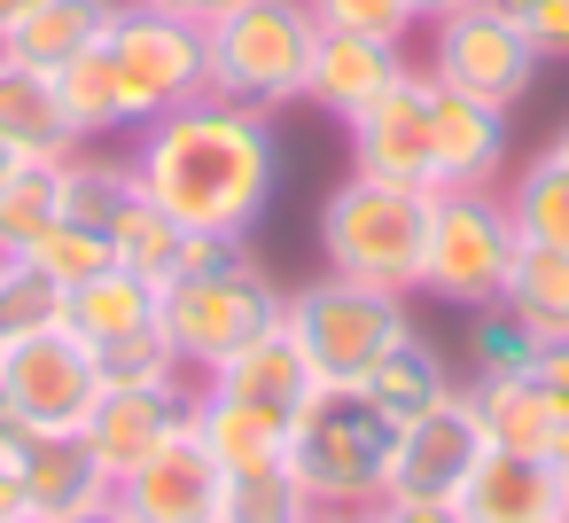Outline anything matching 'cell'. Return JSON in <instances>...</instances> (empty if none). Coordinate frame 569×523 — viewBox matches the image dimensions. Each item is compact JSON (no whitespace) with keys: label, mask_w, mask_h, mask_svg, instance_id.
Returning <instances> with one entry per match:
<instances>
[{"label":"cell","mask_w":569,"mask_h":523,"mask_svg":"<svg viewBox=\"0 0 569 523\" xmlns=\"http://www.w3.org/2000/svg\"><path fill=\"white\" fill-rule=\"evenodd\" d=\"M499 196H507V219H515L522 243H538V250H569V172H561V165L530 157L522 172H507Z\"/></svg>","instance_id":"obj_31"},{"label":"cell","mask_w":569,"mask_h":523,"mask_svg":"<svg viewBox=\"0 0 569 523\" xmlns=\"http://www.w3.org/2000/svg\"><path fill=\"white\" fill-rule=\"evenodd\" d=\"M390 422H413V414H429V406H445L452 391H460V375H452V359L413 328V336H398L375 367H367V383H359Z\"/></svg>","instance_id":"obj_25"},{"label":"cell","mask_w":569,"mask_h":523,"mask_svg":"<svg viewBox=\"0 0 569 523\" xmlns=\"http://www.w3.org/2000/svg\"><path fill=\"white\" fill-rule=\"evenodd\" d=\"M17 437H24V422H17V406H9V391H0V461L17 453Z\"/></svg>","instance_id":"obj_44"},{"label":"cell","mask_w":569,"mask_h":523,"mask_svg":"<svg viewBox=\"0 0 569 523\" xmlns=\"http://www.w3.org/2000/svg\"><path fill=\"white\" fill-rule=\"evenodd\" d=\"M203 40H211V95L250 102L266 118L305 102V63L320 40L305 0H234L219 24H203Z\"/></svg>","instance_id":"obj_5"},{"label":"cell","mask_w":569,"mask_h":523,"mask_svg":"<svg viewBox=\"0 0 569 523\" xmlns=\"http://www.w3.org/2000/svg\"><path fill=\"white\" fill-rule=\"evenodd\" d=\"M118 500L141 523H227V468L211 461V445L196 430H180L141 468L118 476Z\"/></svg>","instance_id":"obj_14"},{"label":"cell","mask_w":569,"mask_h":523,"mask_svg":"<svg viewBox=\"0 0 569 523\" xmlns=\"http://www.w3.org/2000/svg\"><path fill=\"white\" fill-rule=\"evenodd\" d=\"M63 328L79 344H118L133 328H157V282H141V274H126L110 258L102 274H87V282L63 289Z\"/></svg>","instance_id":"obj_24"},{"label":"cell","mask_w":569,"mask_h":523,"mask_svg":"<svg viewBox=\"0 0 569 523\" xmlns=\"http://www.w3.org/2000/svg\"><path fill=\"white\" fill-rule=\"evenodd\" d=\"M63 320V289L32 258H0V352Z\"/></svg>","instance_id":"obj_32"},{"label":"cell","mask_w":569,"mask_h":523,"mask_svg":"<svg viewBox=\"0 0 569 523\" xmlns=\"http://www.w3.org/2000/svg\"><path fill=\"white\" fill-rule=\"evenodd\" d=\"M24 9H32V0H0V32H9V24H17Z\"/></svg>","instance_id":"obj_50"},{"label":"cell","mask_w":569,"mask_h":523,"mask_svg":"<svg viewBox=\"0 0 569 523\" xmlns=\"http://www.w3.org/2000/svg\"><path fill=\"white\" fill-rule=\"evenodd\" d=\"M56 289H71V282H87V274H102L110 266V235H94V227H71V219H56L32 250H24Z\"/></svg>","instance_id":"obj_37"},{"label":"cell","mask_w":569,"mask_h":523,"mask_svg":"<svg viewBox=\"0 0 569 523\" xmlns=\"http://www.w3.org/2000/svg\"><path fill=\"white\" fill-rule=\"evenodd\" d=\"M421 235H429V196L421 188H390V180L343 172L320 196V258H328V274H351V282L413 297Z\"/></svg>","instance_id":"obj_3"},{"label":"cell","mask_w":569,"mask_h":523,"mask_svg":"<svg viewBox=\"0 0 569 523\" xmlns=\"http://www.w3.org/2000/svg\"><path fill=\"white\" fill-rule=\"evenodd\" d=\"M499 305H507L522 328H538V344H561V336H569V250H538V243H522L515 266H507Z\"/></svg>","instance_id":"obj_27"},{"label":"cell","mask_w":569,"mask_h":523,"mask_svg":"<svg viewBox=\"0 0 569 523\" xmlns=\"http://www.w3.org/2000/svg\"><path fill=\"white\" fill-rule=\"evenodd\" d=\"M63 523H141V515H133V507L110 492V500H94V507H79V515H63Z\"/></svg>","instance_id":"obj_42"},{"label":"cell","mask_w":569,"mask_h":523,"mask_svg":"<svg viewBox=\"0 0 569 523\" xmlns=\"http://www.w3.org/2000/svg\"><path fill=\"white\" fill-rule=\"evenodd\" d=\"M188 235H196V227H180L164 204L133 196V204H126V219L110 227V258H118L126 274H141V282H157V289H164V282L188 266Z\"/></svg>","instance_id":"obj_29"},{"label":"cell","mask_w":569,"mask_h":523,"mask_svg":"<svg viewBox=\"0 0 569 523\" xmlns=\"http://www.w3.org/2000/svg\"><path fill=\"white\" fill-rule=\"evenodd\" d=\"M546 461H553V476H561V500H569V414H561V430H553V445H546Z\"/></svg>","instance_id":"obj_43"},{"label":"cell","mask_w":569,"mask_h":523,"mask_svg":"<svg viewBox=\"0 0 569 523\" xmlns=\"http://www.w3.org/2000/svg\"><path fill=\"white\" fill-rule=\"evenodd\" d=\"M390 453H398V422L359 383H320L289 414V468L312 507H382Z\"/></svg>","instance_id":"obj_2"},{"label":"cell","mask_w":569,"mask_h":523,"mask_svg":"<svg viewBox=\"0 0 569 523\" xmlns=\"http://www.w3.org/2000/svg\"><path fill=\"white\" fill-rule=\"evenodd\" d=\"M0 523H32V515H0Z\"/></svg>","instance_id":"obj_51"},{"label":"cell","mask_w":569,"mask_h":523,"mask_svg":"<svg viewBox=\"0 0 569 523\" xmlns=\"http://www.w3.org/2000/svg\"><path fill=\"white\" fill-rule=\"evenodd\" d=\"M102 56L118 63V87H126V110H133V134L196 95H211V40L203 24L188 17H164L149 0H118V17L102 32Z\"/></svg>","instance_id":"obj_8"},{"label":"cell","mask_w":569,"mask_h":523,"mask_svg":"<svg viewBox=\"0 0 569 523\" xmlns=\"http://www.w3.org/2000/svg\"><path fill=\"white\" fill-rule=\"evenodd\" d=\"M17 172H24V157H17V149H9V141H0V188H9V180H17Z\"/></svg>","instance_id":"obj_49"},{"label":"cell","mask_w":569,"mask_h":523,"mask_svg":"<svg viewBox=\"0 0 569 523\" xmlns=\"http://www.w3.org/2000/svg\"><path fill=\"white\" fill-rule=\"evenodd\" d=\"M312 523H382L375 507H312Z\"/></svg>","instance_id":"obj_45"},{"label":"cell","mask_w":569,"mask_h":523,"mask_svg":"<svg viewBox=\"0 0 569 523\" xmlns=\"http://www.w3.org/2000/svg\"><path fill=\"white\" fill-rule=\"evenodd\" d=\"M281 282L258 266V250H234L219 266H196V274H172L157 289V328L172 336L180 367L188 375H211L227 352H242L250 336H266L281 320Z\"/></svg>","instance_id":"obj_4"},{"label":"cell","mask_w":569,"mask_h":523,"mask_svg":"<svg viewBox=\"0 0 569 523\" xmlns=\"http://www.w3.org/2000/svg\"><path fill=\"white\" fill-rule=\"evenodd\" d=\"M538 157H546V165H561V172H569V118H561V126H553V141H546V149H538Z\"/></svg>","instance_id":"obj_46"},{"label":"cell","mask_w":569,"mask_h":523,"mask_svg":"<svg viewBox=\"0 0 569 523\" xmlns=\"http://www.w3.org/2000/svg\"><path fill=\"white\" fill-rule=\"evenodd\" d=\"M281 328L297 336V352L312 359L320 383H367V367L413 336V313L398 289L351 282V274H312L281 297Z\"/></svg>","instance_id":"obj_6"},{"label":"cell","mask_w":569,"mask_h":523,"mask_svg":"<svg viewBox=\"0 0 569 523\" xmlns=\"http://www.w3.org/2000/svg\"><path fill=\"white\" fill-rule=\"evenodd\" d=\"M421 71L460 87V95H483L499 110H515L538 79V48L515 32V17L499 0H468V9H445L421 24Z\"/></svg>","instance_id":"obj_9"},{"label":"cell","mask_w":569,"mask_h":523,"mask_svg":"<svg viewBox=\"0 0 569 523\" xmlns=\"http://www.w3.org/2000/svg\"><path fill=\"white\" fill-rule=\"evenodd\" d=\"M499 9L538 48V63H569V0H499Z\"/></svg>","instance_id":"obj_38"},{"label":"cell","mask_w":569,"mask_h":523,"mask_svg":"<svg viewBox=\"0 0 569 523\" xmlns=\"http://www.w3.org/2000/svg\"><path fill=\"white\" fill-rule=\"evenodd\" d=\"M110 17H118V0H32V9L0 32V56H17L32 71H63L87 48H102Z\"/></svg>","instance_id":"obj_22"},{"label":"cell","mask_w":569,"mask_h":523,"mask_svg":"<svg viewBox=\"0 0 569 523\" xmlns=\"http://www.w3.org/2000/svg\"><path fill=\"white\" fill-rule=\"evenodd\" d=\"M188 406H196V375L188 383H102V398H94V414H87V445H94V461L110 468V484L126 476V468H141L164 437H180L188 430Z\"/></svg>","instance_id":"obj_15"},{"label":"cell","mask_w":569,"mask_h":523,"mask_svg":"<svg viewBox=\"0 0 569 523\" xmlns=\"http://www.w3.org/2000/svg\"><path fill=\"white\" fill-rule=\"evenodd\" d=\"M483 453H491V437H483L476 398H468V383H460L445 406H429V414L398 422V453H390V500H460Z\"/></svg>","instance_id":"obj_12"},{"label":"cell","mask_w":569,"mask_h":523,"mask_svg":"<svg viewBox=\"0 0 569 523\" xmlns=\"http://www.w3.org/2000/svg\"><path fill=\"white\" fill-rule=\"evenodd\" d=\"M429 165H437V188H507L515 172L507 110L429 79Z\"/></svg>","instance_id":"obj_13"},{"label":"cell","mask_w":569,"mask_h":523,"mask_svg":"<svg viewBox=\"0 0 569 523\" xmlns=\"http://www.w3.org/2000/svg\"><path fill=\"white\" fill-rule=\"evenodd\" d=\"M343 149H351V172L429 196L437 188V165H429V71L406 63L359 118H343Z\"/></svg>","instance_id":"obj_11"},{"label":"cell","mask_w":569,"mask_h":523,"mask_svg":"<svg viewBox=\"0 0 569 523\" xmlns=\"http://www.w3.org/2000/svg\"><path fill=\"white\" fill-rule=\"evenodd\" d=\"M133 196H141L133 157H102V149L87 141V149H71V157L56 165V204H63V219H71V227L110 235V227L126 219V204H133Z\"/></svg>","instance_id":"obj_26"},{"label":"cell","mask_w":569,"mask_h":523,"mask_svg":"<svg viewBox=\"0 0 569 523\" xmlns=\"http://www.w3.org/2000/svg\"><path fill=\"white\" fill-rule=\"evenodd\" d=\"M460 515L468 523H553V515H569V500H561L553 461H538V453H483L468 492H460Z\"/></svg>","instance_id":"obj_20"},{"label":"cell","mask_w":569,"mask_h":523,"mask_svg":"<svg viewBox=\"0 0 569 523\" xmlns=\"http://www.w3.org/2000/svg\"><path fill=\"white\" fill-rule=\"evenodd\" d=\"M0 391H9L17 422L32 437H79L94 398H102V359H94V344H79L56 320V328H40V336L0 352Z\"/></svg>","instance_id":"obj_10"},{"label":"cell","mask_w":569,"mask_h":523,"mask_svg":"<svg viewBox=\"0 0 569 523\" xmlns=\"http://www.w3.org/2000/svg\"><path fill=\"white\" fill-rule=\"evenodd\" d=\"M0 515H24V507H17V476H9V461H0Z\"/></svg>","instance_id":"obj_47"},{"label":"cell","mask_w":569,"mask_h":523,"mask_svg":"<svg viewBox=\"0 0 569 523\" xmlns=\"http://www.w3.org/2000/svg\"><path fill=\"white\" fill-rule=\"evenodd\" d=\"M305 9H312L320 32H367V40H390V48H406L421 32L413 0H305Z\"/></svg>","instance_id":"obj_36"},{"label":"cell","mask_w":569,"mask_h":523,"mask_svg":"<svg viewBox=\"0 0 569 523\" xmlns=\"http://www.w3.org/2000/svg\"><path fill=\"white\" fill-rule=\"evenodd\" d=\"M553 523H569V515H553Z\"/></svg>","instance_id":"obj_52"},{"label":"cell","mask_w":569,"mask_h":523,"mask_svg":"<svg viewBox=\"0 0 569 523\" xmlns=\"http://www.w3.org/2000/svg\"><path fill=\"white\" fill-rule=\"evenodd\" d=\"M133 180L196 235H250L281 196V134L266 110L196 95L133 134Z\"/></svg>","instance_id":"obj_1"},{"label":"cell","mask_w":569,"mask_h":523,"mask_svg":"<svg viewBox=\"0 0 569 523\" xmlns=\"http://www.w3.org/2000/svg\"><path fill=\"white\" fill-rule=\"evenodd\" d=\"M406 63H413V56L390 48V40H367V32H320V40H312V63H305V102L328 110V118L343 126V118H359Z\"/></svg>","instance_id":"obj_17"},{"label":"cell","mask_w":569,"mask_h":523,"mask_svg":"<svg viewBox=\"0 0 569 523\" xmlns=\"http://www.w3.org/2000/svg\"><path fill=\"white\" fill-rule=\"evenodd\" d=\"M149 9H164V17H188V24H219L234 0H149Z\"/></svg>","instance_id":"obj_40"},{"label":"cell","mask_w":569,"mask_h":523,"mask_svg":"<svg viewBox=\"0 0 569 523\" xmlns=\"http://www.w3.org/2000/svg\"><path fill=\"white\" fill-rule=\"evenodd\" d=\"M188 430L211 445V461H219L227 476L289 461V414H281V406H258V398H234V391H211V383H196Z\"/></svg>","instance_id":"obj_18"},{"label":"cell","mask_w":569,"mask_h":523,"mask_svg":"<svg viewBox=\"0 0 569 523\" xmlns=\"http://www.w3.org/2000/svg\"><path fill=\"white\" fill-rule=\"evenodd\" d=\"M94 359H102V383H188L164 328H133L118 344H94Z\"/></svg>","instance_id":"obj_35"},{"label":"cell","mask_w":569,"mask_h":523,"mask_svg":"<svg viewBox=\"0 0 569 523\" xmlns=\"http://www.w3.org/2000/svg\"><path fill=\"white\" fill-rule=\"evenodd\" d=\"M445 9H468V0H413V17L429 24V17H445Z\"/></svg>","instance_id":"obj_48"},{"label":"cell","mask_w":569,"mask_h":523,"mask_svg":"<svg viewBox=\"0 0 569 523\" xmlns=\"http://www.w3.org/2000/svg\"><path fill=\"white\" fill-rule=\"evenodd\" d=\"M538 375H546V383H553V398H561V406H569V336H561V344H546V352H538Z\"/></svg>","instance_id":"obj_41"},{"label":"cell","mask_w":569,"mask_h":523,"mask_svg":"<svg viewBox=\"0 0 569 523\" xmlns=\"http://www.w3.org/2000/svg\"><path fill=\"white\" fill-rule=\"evenodd\" d=\"M468 398H476V422H483L491 453H538V461H546V445H553V430H561V414H569L546 375L468 383Z\"/></svg>","instance_id":"obj_23"},{"label":"cell","mask_w":569,"mask_h":523,"mask_svg":"<svg viewBox=\"0 0 569 523\" xmlns=\"http://www.w3.org/2000/svg\"><path fill=\"white\" fill-rule=\"evenodd\" d=\"M538 328H522L507 305H476L468 336H460V383H507V375H538Z\"/></svg>","instance_id":"obj_30"},{"label":"cell","mask_w":569,"mask_h":523,"mask_svg":"<svg viewBox=\"0 0 569 523\" xmlns=\"http://www.w3.org/2000/svg\"><path fill=\"white\" fill-rule=\"evenodd\" d=\"M227 523H312V500L289 461L242 468V476H227Z\"/></svg>","instance_id":"obj_34"},{"label":"cell","mask_w":569,"mask_h":523,"mask_svg":"<svg viewBox=\"0 0 569 523\" xmlns=\"http://www.w3.org/2000/svg\"><path fill=\"white\" fill-rule=\"evenodd\" d=\"M196 383H211V391H234V398H258V406H281V414H297L312 391H320V375H312V359L297 352V336L273 320L266 336H250L242 352H227L211 375H196Z\"/></svg>","instance_id":"obj_21"},{"label":"cell","mask_w":569,"mask_h":523,"mask_svg":"<svg viewBox=\"0 0 569 523\" xmlns=\"http://www.w3.org/2000/svg\"><path fill=\"white\" fill-rule=\"evenodd\" d=\"M9 476H17V507L32 523H63V515H79V507H94V500L118 492L87 437H32L24 430L17 453H9Z\"/></svg>","instance_id":"obj_16"},{"label":"cell","mask_w":569,"mask_h":523,"mask_svg":"<svg viewBox=\"0 0 569 523\" xmlns=\"http://www.w3.org/2000/svg\"><path fill=\"white\" fill-rule=\"evenodd\" d=\"M0 141H9L24 165H63L79 141V126L63 118V95H56V71H32L17 56H0Z\"/></svg>","instance_id":"obj_19"},{"label":"cell","mask_w":569,"mask_h":523,"mask_svg":"<svg viewBox=\"0 0 569 523\" xmlns=\"http://www.w3.org/2000/svg\"><path fill=\"white\" fill-rule=\"evenodd\" d=\"M375 515H382V523H468L460 500H382Z\"/></svg>","instance_id":"obj_39"},{"label":"cell","mask_w":569,"mask_h":523,"mask_svg":"<svg viewBox=\"0 0 569 523\" xmlns=\"http://www.w3.org/2000/svg\"><path fill=\"white\" fill-rule=\"evenodd\" d=\"M56 219H63V204H56V165H24L9 188H0V258H24Z\"/></svg>","instance_id":"obj_33"},{"label":"cell","mask_w":569,"mask_h":523,"mask_svg":"<svg viewBox=\"0 0 569 523\" xmlns=\"http://www.w3.org/2000/svg\"><path fill=\"white\" fill-rule=\"evenodd\" d=\"M56 95H63V118L79 126V141H118V134H133L118 63H110L102 48H87L79 63H63V71H56Z\"/></svg>","instance_id":"obj_28"},{"label":"cell","mask_w":569,"mask_h":523,"mask_svg":"<svg viewBox=\"0 0 569 523\" xmlns=\"http://www.w3.org/2000/svg\"><path fill=\"white\" fill-rule=\"evenodd\" d=\"M515 250H522V235H515L499 188H429V235H421V282L413 289H429L452 313L499 305Z\"/></svg>","instance_id":"obj_7"}]
</instances>
